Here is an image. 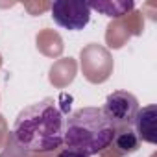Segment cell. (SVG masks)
<instances>
[{
	"label": "cell",
	"mask_w": 157,
	"mask_h": 157,
	"mask_svg": "<svg viewBox=\"0 0 157 157\" xmlns=\"http://www.w3.org/2000/svg\"><path fill=\"white\" fill-rule=\"evenodd\" d=\"M70 98H43L24 107L11 128V144L30 153H50L63 146Z\"/></svg>",
	"instance_id": "obj_1"
},
{
	"label": "cell",
	"mask_w": 157,
	"mask_h": 157,
	"mask_svg": "<svg viewBox=\"0 0 157 157\" xmlns=\"http://www.w3.org/2000/svg\"><path fill=\"white\" fill-rule=\"evenodd\" d=\"M115 139V126L102 107H82L67 115L63 146L83 155H96L107 150Z\"/></svg>",
	"instance_id": "obj_2"
},
{
	"label": "cell",
	"mask_w": 157,
	"mask_h": 157,
	"mask_svg": "<svg viewBox=\"0 0 157 157\" xmlns=\"http://www.w3.org/2000/svg\"><path fill=\"white\" fill-rule=\"evenodd\" d=\"M50 17L54 22L65 30L80 32L91 21V8L87 2H68V0H57L50 6Z\"/></svg>",
	"instance_id": "obj_3"
},
{
	"label": "cell",
	"mask_w": 157,
	"mask_h": 157,
	"mask_svg": "<svg viewBox=\"0 0 157 157\" xmlns=\"http://www.w3.org/2000/svg\"><path fill=\"white\" fill-rule=\"evenodd\" d=\"M102 111L111 120L115 129L126 128V126L133 124V118L139 111V100L135 94H131L128 91H115L105 98Z\"/></svg>",
	"instance_id": "obj_4"
},
{
	"label": "cell",
	"mask_w": 157,
	"mask_h": 157,
	"mask_svg": "<svg viewBox=\"0 0 157 157\" xmlns=\"http://www.w3.org/2000/svg\"><path fill=\"white\" fill-rule=\"evenodd\" d=\"M155 113H157L155 104H150V105H146L142 109L139 107L131 128L137 133L140 142H148V144H155L157 142V133H155V120H157V117H155Z\"/></svg>",
	"instance_id": "obj_5"
},
{
	"label": "cell",
	"mask_w": 157,
	"mask_h": 157,
	"mask_svg": "<svg viewBox=\"0 0 157 157\" xmlns=\"http://www.w3.org/2000/svg\"><path fill=\"white\" fill-rule=\"evenodd\" d=\"M113 146H115L120 153H133V151L139 150L140 140H139L137 133L133 131V128H131V126H126V128H117V129H115Z\"/></svg>",
	"instance_id": "obj_6"
},
{
	"label": "cell",
	"mask_w": 157,
	"mask_h": 157,
	"mask_svg": "<svg viewBox=\"0 0 157 157\" xmlns=\"http://www.w3.org/2000/svg\"><path fill=\"white\" fill-rule=\"evenodd\" d=\"M91 11H100L105 17H122L128 11L133 10V2L131 0H105V2H87Z\"/></svg>",
	"instance_id": "obj_7"
},
{
	"label": "cell",
	"mask_w": 157,
	"mask_h": 157,
	"mask_svg": "<svg viewBox=\"0 0 157 157\" xmlns=\"http://www.w3.org/2000/svg\"><path fill=\"white\" fill-rule=\"evenodd\" d=\"M56 157H89V155H83V153H80V151H74V150L65 148V150H61Z\"/></svg>",
	"instance_id": "obj_8"
}]
</instances>
